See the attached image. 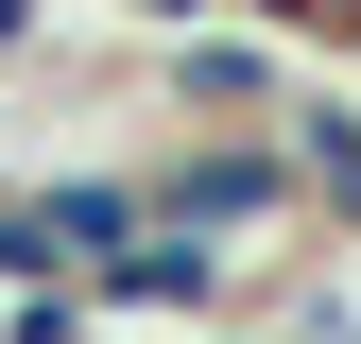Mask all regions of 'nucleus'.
<instances>
[{
    "instance_id": "2",
    "label": "nucleus",
    "mask_w": 361,
    "mask_h": 344,
    "mask_svg": "<svg viewBox=\"0 0 361 344\" xmlns=\"http://www.w3.org/2000/svg\"><path fill=\"white\" fill-rule=\"evenodd\" d=\"M155 69H172V104H190L207 138H241V121H276V104H293V69H276V35H172Z\"/></svg>"
},
{
    "instance_id": "6",
    "label": "nucleus",
    "mask_w": 361,
    "mask_h": 344,
    "mask_svg": "<svg viewBox=\"0 0 361 344\" xmlns=\"http://www.w3.org/2000/svg\"><path fill=\"white\" fill-rule=\"evenodd\" d=\"M207 344H258V327H207Z\"/></svg>"
},
{
    "instance_id": "1",
    "label": "nucleus",
    "mask_w": 361,
    "mask_h": 344,
    "mask_svg": "<svg viewBox=\"0 0 361 344\" xmlns=\"http://www.w3.org/2000/svg\"><path fill=\"white\" fill-rule=\"evenodd\" d=\"M138 172V224H172V241H224V258H276L293 276V241H310V207H293V155H276V121H241V138H138L121 155Z\"/></svg>"
},
{
    "instance_id": "3",
    "label": "nucleus",
    "mask_w": 361,
    "mask_h": 344,
    "mask_svg": "<svg viewBox=\"0 0 361 344\" xmlns=\"http://www.w3.org/2000/svg\"><path fill=\"white\" fill-rule=\"evenodd\" d=\"M0 344H104L86 293H0Z\"/></svg>"
},
{
    "instance_id": "4",
    "label": "nucleus",
    "mask_w": 361,
    "mask_h": 344,
    "mask_svg": "<svg viewBox=\"0 0 361 344\" xmlns=\"http://www.w3.org/2000/svg\"><path fill=\"white\" fill-rule=\"evenodd\" d=\"M241 18H258V35H276V52H293V35H344V18H361V0H241Z\"/></svg>"
},
{
    "instance_id": "5",
    "label": "nucleus",
    "mask_w": 361,
    "mask_h": 344,
    "mask_svg": "<svg viewBox=\"0 0 361 344\" xmlns=\"http://www.w3.org/2000/svg\"><path fill=\"white\" fill-rule=\"evenodd\" d=\"M121 18H138V35H207L224 0H121Z\"/></svg>"
}]
</instances>
